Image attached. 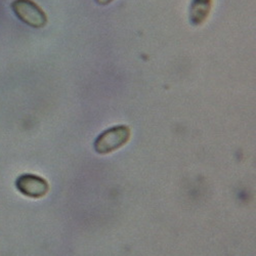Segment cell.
<instances>
[{
    "label": "cell",
    "mask_w": 256,
    "mask_h": 256,
    "mask_svg": "<svg viewBox=\"0 0 256 256\" xmlns=\"http://www.w3.org/2000/svg\"><path fill=\"white\" fill-rule=\"evenodd\" d=\"M130 138V130L125 125L115 126L98 136L94 142L96 151L108 154L125 144Z\"/></svg>",
    "instance_id": "obj_2"
},
{
    "label": "cell",
    "mask_w": 256,
    "mask_h": 256,
    "mask_svg": "<svg viewBox=\"0 0 256 256\" xmlns=\"http://www.w3.org/2000/svg\"><path fill=\"white\" fill-rule=\"evenodd\" d=\"M96 2L100 6H108L113 2V0H96Z\"/></svg>",
    "instance_id": "obj_5"
},
{
    "label": "cell",
    "mask_w": 256,
    "mask_h": 256,
    "mask_svg": "<svg viewBox=\"0 0 256 256\" xmlns=\"http://www.w3.org/2000/svg\"><path fill=\"white\" fill-rule=\"evenodd\" d=\"M16 16L33 28H42L48 24V16L32 0H14L10 4Z\"/></svg>",
    "instance_id": "obj_1"
},
{
    "label": "cell",
    "mask_w": 256,
    "mask_h": 256,
    "mask_svg": "<svg viewBox=\"0 0 256 256\" xmlns=\"http://www.w3.org/2000/svg\"><path fill=\"white\" fill-rule=\"evenodd\" d=\"M211 8V0H194L190 8V18L196 25L201 24L207 18Z\"/></svg>",
    "instance_id": "obj_4"
},
{
    "label": "cell",
    "mask_w": 256,
    "mask_h": 256,
    "mask_svg": "<svg viewBox=\"0 0 256 256\" xmlns=\"http://www.w3.org/2000/svg\"><path fill=\"white\" fill-rule=\"evenodd\" d=\"M16 184L18 192L32 198L44 196L48 190V186L44 180L33 174L20 176L16 180Z\"/></svg>",
    "instance_id": "obj_3"
}]
</instances>
